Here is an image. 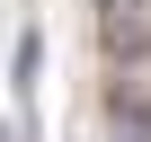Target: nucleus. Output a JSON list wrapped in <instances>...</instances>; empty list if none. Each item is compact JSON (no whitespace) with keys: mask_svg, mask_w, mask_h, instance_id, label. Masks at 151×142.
I'll return each mask as SVG.
<instances>
[{"mask_svg":"<svg viewBox=\"0 0 151 142\" xmlns=\"http://www.w3.org/2000/svg\"><path fill=\"white\" fill-rule=\"evenodd\" d=\"M98 36H107V53L133 71V62H151V18H98Z\"/></svg>","mask_w":151,"mask_h":142,"instance_id":"obj_1","label":"nucleus"},{"mask_svg":"<svg viewBox=\"0 0 151 142\" xmlns=\"http://www.w3.org/2000/svg\"><path fill=\"white\" fill-rule=\"evenodd\" d=\"M107 115H116L133 142H151V98H142V89H116V107H107Z\"/></svg>","mask_w":151,"mask_h":142,"instance_id":"obj_2","label":"nucleus"},{"mask_svg":"<svg viewBox=\"0 0 151 142\" xmlns=\"http://www.w3.org/2000/svg\"><path fill=\"white\" fill-rule=\"evenodd\" d=\"M98 18H151V0H89Z\"/></svg>","mask_w":151,"mask_h":142,"instance_id":"obj_3","label":"nucleus"}]
</instances>
